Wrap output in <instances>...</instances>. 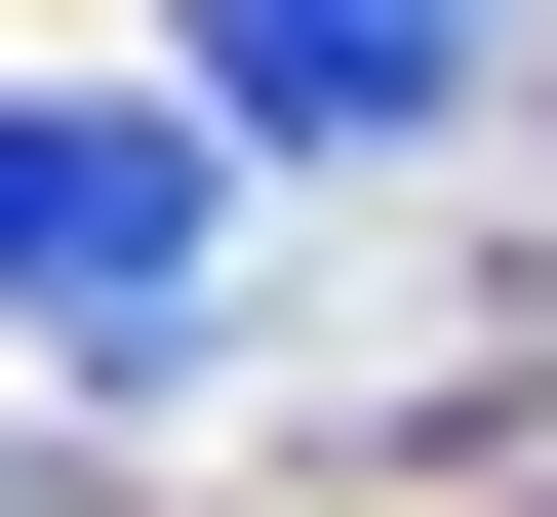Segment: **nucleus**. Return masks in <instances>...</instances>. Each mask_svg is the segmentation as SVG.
<instances>
[{"mask_svg":"<svg viewBox=\"0 0 557 517\" xmlns=\"http://www.w3.org/2000/svg\"><path fill=\"white\" fill-rule=\"evenodd\" d=\"M199 279H239V120H199V81H0V319L160 358Z\"/></svg>","mask_w":557,"mask_h":517,"instance_id":"1","label":"nucleus"},{"mask_svg":"<svg viewBox=\"0 0 557 517\" xmlns=\"http://www.w3.org/2000/svg\"><path fill=\"white\" fill-rule=\"evenodd\" d=\"M160 40H199V120H239V160H398L518 0H160Z\"/></svg>","mask_w":557,"mask_h":517,"instance_id":"2","label":"nucleus"}]
</instances>
